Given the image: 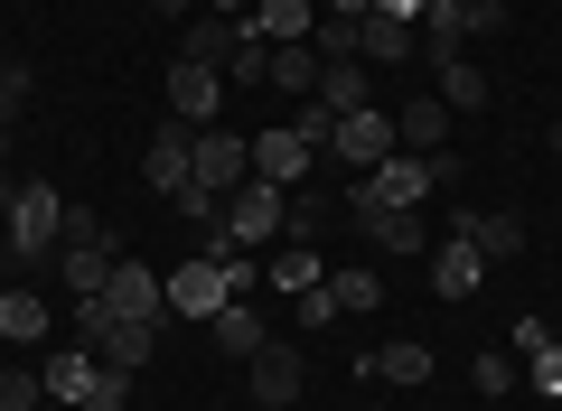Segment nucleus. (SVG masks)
<instances>
[{
    "instance_id": "nucleus-33",
    "label": "nucleus",
    "mask_w": 562,
    "mask_h": 411,
    "mask_svg": "<svg viewBox=\"0 0 562 411\" xmlns=\"http://www.w3.org/2000/svg\"><path fill=\"white\" fill-rule=\"evenodd\" d=\"M20 113H29V66L0 57V122H20Z\"/></svg>"
},
{
    "instance_id": "nucleus-15",
    "label": "nucleus",
    "mask_w": 562,
    "mask_h": 411,
    "mask_svg": "<svg viewBox=\"0 0 562 411\" xmlns=\"http://www.w3.org/2000/svg\"><path fill=\"white\" fill-rule=\"evenodd\" d=\"M450 122H460V113H450L441 94H413V103L394 113V140H403V150H422V159H431V150L450 140Z\"/></svg>"
},
{
    "instance_id": "nucleus-27",
    "label": "nucleus",
    "mask_w": 562,
    "mask_h": 411,
    "mask_svg": "<svg viewBox=\"0 0 562 411\" xmlns=\"http://www.w3.org/2000/svg\"><path fill=\"white\" fill-rule=\"evenodd\" d=\"M179 57H198V66H216V76H225V57H235V20H216V10L188 20V47H179Z\"/></svg>"
},
{
    "instance_id": "nucleus-39",
    "label": "nucleus",
    "mask_w": 562,
    "mask_h": 411,
    "mask_svg": "<svg viewBox=\"0 0 562 411\" xmlns=\"http://www.w3.org/2000/svg\"><path fill=\"white\" fill-rule=\"evenodd\" d=\"M10 206H20V178H10V169H0V225H10Z\"/></svg>"
},
{
    "instance_id": "nucleus-4",
    "label": "nucleus",
    "mask_w": 562,
    "mask_h": 411,
    "mask_svg": "<svg viewBox=\"0 0 562 411\" xmlns=\"http://www.w3.org/2000/svg\"><path fill=\"white\" fill-rule=\"evenodd\" d=\"M225 113V76L198 57H169V122H188V132H216Z\"/></svg>"
},
{
    "instance_id": "nucleus-13",
    "label": "nucleus",
    "mask_w": 562,
    "mask_h": 411,
    "mask_svg": "<svg viewBox=\"0 0 562 411\" xmlns=\"http://www.w3.org/2000/svg\"><path fill=\"white\" fill-rule=\"evenodd\" d=\"M310 169H319V150H310V140L291 132V122H281V132H262V140H254V178H262V187H301Z\"/></svg>"
},
{
    "instance_id": "nucleus-20",
    "label": "nucleus",
    "mask_w": 562,
    "mask_h": 411,
    "mask_svg": "<svg viewBox=\"0 0 562 411\" xmlns=\"http://www.w3.org/2000/svg\"><path fill=\"white\" fill-rule=\"evenodd\" d=\"M310 103H319L328 122L366 113V66H357V57H328V66H319V94H310Z\"/></svg>"
},
{
    "instance_id": "nucleus-1",
    "label": "nucleus",
    "mask_w": 562,
    "mask_h": 411,
    "mask_svg": "<svg viewBox=\"0 0 562 411\" xmlns=\"http://www.w3.org/2000/svg\"><path fill=\"white\" fill-rule=\"evenodd\" d=\"M0 235H10V253H20V262H47L66 243V196L47 187V178H20V206H10Z\"/></svg>"
},
{
    "instance_id": "nucleus-21",
    "label": "nucleus",
    "mask_w": 562,
    "mask_h": 411,
    "mask_svg": "<svg viewBox=\"0 0 562 411\" xmlns=\"http://www.w3.org/2000/svg\"><path fill=\"white\" fill-rule=\"evenodd\" d=\"M357 57H366V66H403V57H413V20L366 10V20H357Z\"/></svg>"
},
{
    "instance_id": "nucleus-6",
    "label": "nucleus",
    "mask_w": 562,
    "mask_h": 411,
    "mask_svg": "<svg viewBox=\"0 0 562 411\" xmlns=\"http://www.w3.org/2000/svg\"><path fill=\"white\" fill-rule=\"evenodd\" d=\"M140 178H150V196H188V187H198V132H188V122L150 132V150H140Z\"/></svg>"
},
{
    "instance_id": "nucleus-25",
    "label": "nucleus",
    "mask_w": 562,
    "mask_h": 411,
    "mask_svg": "<svg viewBox=\"0 0 562 411\" xmlns=\"http://www.w3.org/2000/svg\"><path fill=\"white\" fill-rule=\"evenodd\" d=\"M0 336H10V346H38L47 336V299L38 290H0Z\"/></svg>"
},
{
    "instance_id": "nucleus-32",
    "label": "nucleus",
    "mask_w": 562,
    "mask_h": 411,
    "mask_svg": "<svg viewBox=\"0 0 562 411\" xmlns=\"http://www.w3.org/2000/svg\"><path fill=\"white\" fill-rule=\"evenodd\" d=\"M291 318H301V336L338 328V299H328V281H319V290H301V299H291Z\"/></svg>"
},
{
    "instance_id": "nucleus-14",
    "label": "nucleus",
    "mask_w": 562,
    "mask_h": 411,
    "mask_svg": "<svg viewBox=\"0 0 562 411\" xmlns=\"http://www.w3.org/2000/svg\"><path fill=\"white\" fill-rule=\"evenodd\" d=\"M347 225H357V235L375 243V253H422V243H431V225H422L413 206H357Z\"/></svg>"
},
{
    "instance_id": "nucleus-9",
    "label": "nucleus",
    "mask_w": 562,
    "mask_h": 411,
    "mask_svg": "<svg viewBox=\"0 0 562 411\" xmlns=\"http://www.w3.org/2000/svg\"><path fill=\"white\" fill-rule=\"evenodd\" d=\"M450 235H460L469 253H487V262H516L525 253V225L497 216V206H450Z\"/></svg>"
},
{
    "instance_id": "nucleus-41",
    "label": "nucleus",
    "mask_w": 562,
    "mask_h": 411,
    "mask_svg": "<svg viewBox=\"0 0 562 411\" xmlns=\"http://www.w3.org/2000/svg\"><path fill=\"white\" fill-rule=\"evenodd\" d=\"M0 159H10V122H0Z\"/></svg>"
},
{
    "instance_id": "nucleus-3",
    "label": "nucleus",
    "mask_w": 562,
    "mask_h": 411,
    "mask_svg": "<svg viewBox=\"0 0 562 411\" xmlns=\"http://www.w3.org/2000/svg\"><path fill=\"white\" fill-rule=\"evenodd\" d=\"M422 28H431V66H450L479 28H506V0H431V10H422Z\"/></svg>"
},
{
    "instance_id": "nucleus-36",
    "label": "nucleus",
    "mask_w": 562,
    "mask_h": 411,
    "mask_svg": "<svg viewBox=\"0 0 562 411\" xmlns=\"http://www.w3.org/2000/svg\"><path fill=\"white\" fill-rule=\"evenodd\" d=\"M506 374H516L506 355H479V365H469V384H479V392H506Z\"/></svg>"
},
{
    "instance_id": "nucleus-29",
    "label": "nucleus",
    "mask_w": 562,
    "mask_h": 411,
    "mask_svg": "<svg viewBox=\"0 0 562 411\" xmlns=\"http://www.w3.org/2000/svg\"><path fill=\"white\" fill-rule=\"evenodd\" d=\"M328 299H338V318H366L384 299V281L375 272H328Z\"/></svg>"
},
{
    "instance_id": "nucleus-37",
    "label": "nucleus",
    "mask_w": 562,
    "mask_h": 411,
    "mask_svg": "<svg viewBox=\"0 0 562 411\" xmlns=\"http://www.w3.org/2000/svg\"><path fill=\"white\" fill-rule=\"evenodd\" d=\"M384 20H422V10H431V0H375Z\"/></svg>"
},
{
    "instance_id": "nucleus-2",
    "label": "nucleus",
    "mask_w": 562,
    "mask_h": 411,
    "mask_svg": "<svg viewBox=\"0 0 562 411\" xmlns=\"http://www.w3.org/2000/svg\"><path fill=\"white\" fill-rule=\"evenodd\" d=\"M94 299H103V309L122 318V328H160V318H169V281L150 272L140 253H122V262H113V281H103Z\"/></svg>"
},
{
    "instance_id": "nucleus-28",
    "label": "nucleus",
    "mask_w": 562,
    "mask_h": 411,
    "mask_svg": "<svg viewBox=\"0 0 562 411\" xmlns=\"http://www.w3.org/2000/svg\"><path fill=\"white\" fill-rule=\"evenodd\" d=\"M431 76H441V103H450V113H479V103H487V76H479V66H469V57L431 66Z\"/></svg>"
},
{
    "instance_id": "nucleus-30",
    "label": "nucleus",
    "mask_w": 562,
    "mask_h": 411,
    "mask_svg": "<svg viewBox=\"0 0 562 411\" xmlns=\"http://www.w3.org/2000/svg\"><path fill=\"white\" fill-rule=\"evenodd\" d=\"M76 411H132V374H122V365H94V384H85Z\"/></svg>"
},
{
    "instance_id": "nucleus-24",
    "label": "nucleus",
    "mask_w": 562,
    "mask_h": 411,
    "mask_svg": "<svg viewBox=\"0 0 562 411\" xmlns=\"http://www.w3.org/2000/svg\"><path fill=\"white\" fill-rule=\"evenodd\" d=\"M319 281H328L319 243H281V253H272V290H281V299H301V290H319Z\"/></svg>"
},
{
    "instance_id": "nucleus-31",
    "label": "nucleus",
    "mask_w": 562,
    "mask_h": 411,
    "mask_svg": "<svg viewBox=\"0 0 562 411\" xmlns=\"http://www.w3.org/2000/svg\"><path fill=\"white\" fill-rule=\"evenodd\" d=\"M38 402H47L38 374H29V365H0V411H38Z\"/></svg>"
},
{
    "instance_id": "nucleus-8",
    "label": "nucleus",
    "mask_w": 562,
    "mask_h": 411,
    "mask_svg": "<svg viewBox=\"0 0 562 411\" xmlns=\"http://www.w3.org/2000/svg\"><path fill=\"white\" fill-rule=\"evenodd\" d=\"M281 235V187H262V178H244L235 196H225V243H272Z\"/></svg>"
},
{
    "instance_id": "nucleus-22",
    "label": "nucleus",
    "mask_w": 562,
    "mask_h": 411,
    "mask_svg": "<svg viewBox=\"0 0 562 411\" xmlns=\"http://www.w3.org/2000/svg\"><path fill=\"white\" fill-rule=\"evenodd\" d=\"M479 281H487V253H469L460 235H450L441 253H431V290H441V299H469Z\"/></svg>"
},
{
    "instance_id": "nucleus-17",
    "label": "nucleus",
    "mask_w": 562,
    "mask_h": 411,
    "mask_svg": "<svg viewBox=\"0 0 562 411\" xmlns=\"http://www.w3.org/2000/svg\"><path fill=\"white\" fill-rule=\"evenodd\" d=\"M244 28H254L262 47H291V38H310V28H319V10H310V0H254V10H244Z\"/></svg>"
},
{
    "instance_id": "nucleus-23",
    "label": "nucleus",
    "mask_w": 562,
    "mask_h": 411,
    "mask_svg": "<svg viewBox=\"0 0 562 411\" xmlns=\"http://www.w3.org/2000/svg\"><path fill=\"white\" fill-rule=\"evenodd\" d=\"M206 336H216L225 355H254V346H262V336H272V328H262V309H254V299H225V309L206 318Z\"/></svg>"
},
{
    "instance_id": "nucleus-16",
    "label": "nucleus",
    "mask_w": 562,
    "mask_h": 411,
    "mask_svg": "<svg viewBox=\"0 0 562 411\" xmlns=\"http://www.w3.org/2000/svg\"><path fill=\"white\" fill-rule=\"evenodd\" d=\"M113 262H122L113 243H66V253H57V290L66 299H94L103 281H113Z\"/></svg>"
},
{
    "instance_id": "nucleus-5",
    "label": "nucleus",
    "mask_w": 562,
    "mask_h": 411,
    "mask_svg": "<svg viewBox=\"0 0 562 411\" xmlns=\"http://www.w3.org/2000/svg\"><path fill=\"white\" fill-rule=\"evenodd\" d=\"M422 196H431V159H422V150H394L384 169H366V187L347 196V216H357V206H422Z\"/></svg>"
},
{
    "instance_id": "nucleus-38",
    "label": "nucleus",
    "mask_w": 562,
    "mask_h": 411,
    "mask_svg": "<svg viewBox=\"0 0 562 411\" xmlns=\"http://www.w3.org/2000/svg\"><path fill=\"white\" fill-rule=\"evenodd\" d=\"M366 10H375V0H328V20H366Z\"/></svg>"
},
{
    "instance_id": "nucleus-26",
    "label": "nucleus",
    "mask_w": 562,
    "mask_h": 411,
    "mask_svg": "<svg viewBox=\"0 0 562 411\" xmlns=\"http://www.w3.org/2000/svg\"><path fill=\"white\" fill-rule=\"evenodd\" d=\"M38 384H47V402H85V384H94V355H85V346L47 355V365H38Z\"/></svg>"
},
{
    "instance_id": "nucleus-12",
    "label": "nucleus",
    "mask_w": 562,
    "mask_h": 411,
    "mask_svg": "<svg viewBox=\"0 0 562 411\" xmlns=\"http://www.w3.org/2000/svg\"><path fill=\"white\" fill-rule=\"evenodd\" d=\"M338 225H347L338 196H319L310 178H301V187H281V243H319V235H338Z\"/></svg>"
},
{
    "instance_id": "nucleus-11",
    "label": "nucleus",
    "mask_w": 562,
    "mask_h": 411,
    "mask_svg": "<svg viewBox=\"0 0 562 411\" xmlns=\"http://www.w3.org/2000/svg\"><path fill=\"white\" fill-rule=\"evenodd\" d=\"M244 178H254V140H235V132H198V187H206V196H235Z\"/></svg>"
},
{
    "instance_id": "nucleus-35",
    "label": "nucleus",
    "mask_w": 562,
    "mask_h": 411,
    "mask_svg": "<svg viewBox=\"0 0 562 411\" xmlns=\"http://www.w3.org/2000/svg\"><path fill=\"white\" fill-rule=\"evenodd\" d=\"M525 365H535V384H543V392H553V402H562V336H553V346H543V355H525Z\"/></svg>"
},
{
    "instance_id": "nucleus-34",
    "label": "nucleus",
    "mask_w": 562,
    "mask_h": 411,
    "mask_svg": "<svg viewBox=\"0 0 562 411\" xmlns=\"http://www.w3.org/2000/svg\"><path fill=\"white\" fill-rule=\"evenodd\" d=\"M66 243H113V225H103L94 206H66Z\"/></svg>"
},
{
    "instance_id": "nucleus-18",
    "label": "nucleus",
    "mask_w": 562,
    "mask_h": 411,
    "mask_svg": "<svg viewBox=\"0 0 562 411\" xmlns=\"http://www.w3.org/2000/svg\"><path fill=\"white\" fill-rule=\"evenodd\" d=\"M319 47H310V38H291V47H272V76H262V84H272V94H291V103H310V94H319Z\"/></svg>"
},
{
    "instance_id": "nucleus-19",
    "label": "nucleus",
    "mask_w": 562,
    "mask_h": 411,
    "mask_svg": "<svg viewBox=\"0 0 562 411\" xmlns=\"http://www.w3.org/2000/svg\"><path fill=\"white\" fill-rule=\"evenodd\" d=\"M357 374H375V384H431V346H413V336H394V346H375V355H357Z\"/></svg>"
},
{
    "instance_id": "nucleus-40",
    "label": "nucleus",
    "mask_w": 562,
    "mask_h": 411,
    "mask_svg": "<svg viewBox=\"0 0 562 411\" xmlns=\"http://www.w3.org/2000/svg\"><path fill=\"white\" fill-rule=\"evenodd\" d=\"M132 10H160V20H188V0H132Z\"/></svg>"
},
{
    "instance_id": "nucleus-7",
    "label": "nucleus",
    "mask_w": 562,
    "mask_h": 411,
    "mask_svg": "<svg viewBox=\"0 0 562 411\" xmlns=\"http://www.w3.org/2000/svg\"><path fill=\"white\" fill-rule=\"evenodd\" d=\"M328 150H338L357 178H366V169H384V159L403 150V140H394V113H375V103H366V113H347L338 132H328Z\"/></svg>"
},
{
    "instance_id": "nucleus-10",
    "label": "nucleus",
    "mask_w": 562,
    "mask_h": 411,
    "mask_svg": "<svg viewBox=\"0 0 562 411\" xmlns=\"http://www.w3.org/2000/svg\"><path fill=\"white\" fill-rule=\"evenodd\" d=\"M301 384H310L301 346H272V336H262V346H254V402L262 411H291V402H301Z\"/></svg>"
}]
</instances>
